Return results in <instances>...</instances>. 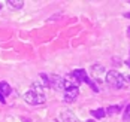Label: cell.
I'll use <instances>...</instances> for the list:
<instances>
[{
	"instance_id": "obj_1",
	"label": "cell",
	"mask_w": 130,
	"mask_h": 122,
	"mask_svg": "<svg viewBox=\"0 0 130 122\" xmlns=\"http://www.w3.org/2000/svg\"><path fill=\"white\" fill-rule=\"evenodd\" d=\"M24 100H26V103L28 104H33V106H36V104H42V103H45V94H43V89H42V85L40 83H31V88L24 92Z\"/></svg>"
},
{
	"instance_id": "obj_2",
	"label": "cell",
	"mask_w": 130,
	"mask_h": 122,
	"mask_svg": "<svg viewBox=\"0 0 130 122\" xmlns=\"http://www.w3.org/2000/svg\"><path fill=\"white\" fill-rule=\"evenodd\" d=\"M105 81H106V83H108L109 86H112V88H115V89H121V88L126 86V79L123 78L121 73H118L117 70H109V71H106Z\"/></svg>"
},
{
	"instance_id": "obj_3",
	"label": "cell",
	"mask_w": 130,
	"mask_h": 122,
	"mask_svg": "<svg viewBox=\"0 0 130 122\" xmlns=\"http://www.w3.org/2000/svg\"><path fill=\"white\" fill-rule=\"evenodd\" d=\"M50 78V86L57 89V91H63L64 89V78L58 76V75H48Z\"/></svg>"
},
{
	"instance_id": "obj_4",
	"label": "cell",
	"mask_w": 130,
	"mask_h": 122,
	"mask_svg": "<svg viewBox=\"0 0 130 122\" xmlns=\"http://www.w3.org/2000/svg\"><path fill=\"white\" fill-rule=\"evenodd\" d=\"M58 118H60V121L58 122H81L75 116V113L73 112H70V110H64V112H61L60 115H58Z\"/></svg>"
},
{
	"instance_id": "obj_5",
	"label": "cell",
	"mask_w": 130,
	"mask_h": 122,
	"mask_svg": "<svg viewBox=\"0 0 130 122\" xmlns=\"http://www.w3.org/2000/svg\"><path fill=\"white\" fill-rule=\"evenodd\" d=\"M78 95H79V89L78 88H70V89H66L64 91V97H63V100H64L66 103H73V101L76 100Z\"/></svg>"
},
{
	"instance_id": "obj_6",
	"label": "cell",
	"mask_w": 130,
	"mask_h": 122,
	"mask_svg": "<svg viewBox=\"0 0 130 122\" xmlns=\"http://www.w3.org/2000/svg\"><path fill=\"white\" fill-rule=\"evenodd\" d=\"M90 71H91V75L97 79V82H100V79H99V76L102 75V73H105L106 71V68H105L103 64H93L90 68Z\"/></svg>"
},
{
	"instance_id": "obj_7",
	"label": "cell",
	"mask_w": 130,
	"mask_h": 122,
	"mask_svg": "<svg viewBox=\"0 0 130 122\" xmlns=\"http://www.w3.org/2000/svg\"><path fill=\"white\" fill-rule=\"evenodd\" d=\"M70 75H72V76H73V78H75V79H76V81L79 82V83H81V82H84V79L87 78V71H85V70H82V68L73 70V71H72Z\"/></svg>"
},
{
	"instance_id": "obj_8",
	"label": "cell",
	"mask_w": 130,
	"mask_h": 122,
	"mask_svg": "<svg viewBox=\"0 0 130 122\" xmlns=\"http://www.w3.org/2000/svg\"><path fill=\"white\" fill-rule=\"evenodd\" d=\"M11 92H12V89H11L9 83H6V82H0V94L3 95V97H8Z\"/></svg>"
},
{
	"instance_id": "obj_9",
	"label": "cell",
	"mask_w": 130,
	"mask_h": 122,
	"mask_svg": "<svg viewBox=\"0 0 130 122\" xmlns=\"http://www.w3.org/2000/svg\"><path fill=\"white\" fill-rule=\"evenodd\" d=\"M8 6L11 9H21L24 6V2L23 0H8Z\"/></svg>"
},
{
	"instance_id": "obj_10",
	"label": "cell",
	"mask_w": 130,
	"mask_h": 122,
	"mask_svg": "<svg viewBox=\"0 0 130 122\" xmlns=\"http://www.w3.org/2000/svg\"><path fill=\"white\" fill-rule=\"evenodd\" d=\"M91 115H93L94 118L102 119V118L106 116V112H105V109H94V110H91Z\"/></svg>"
},
{
	"instance_id": "obj_11",
	"label": "cell",
	"mask_w": 130,
	"mask_h": 122,
	"mask_svg": "<svg viewBox=\"0 0 130 122\" xmlns=\"http://www.w3.org/2000/svg\"><path fill=\"white\" fill-rule=\"evenodd\" d=\"M120 110H121V107H120V106H109V107L106 109L105 112H106V115L112 116V115H115V113H120Z\"/></svg>"
},
{
	"instance_id": "obj_12",
	"label": "cell",
	"mask_w": 130,
	"mask_h": 122,
	"mask_svg": "<svg viewBox=\"0 0 130 122\" xmlns=\"http://www.w3.org/2000/svg\"><path fill=\"white\" fill-rule=\"evenodd\" d=\"M39 76H40V79H42V85L46 86V88H51L50 86V78H48V75L46 73H40Z\"/></svg>"
},
{
	"instance_id": "obj_13",
	"label": "cell",
	"mask_w": 130,
	"mask_h": 122,
	"mask_svg": "<svg viewBox=\"0 0 130 122\" xmlns=\"http://www.w3.org/2000/svg\"><path fill=\"white\" fill-rule=\"evenodd\" d=\"M123 122H130V104H127V107L123 112Z\"/></svg>"
},
{
	"instance_id": "obj_14",
	"label": "cell",
	"mask_w": 130,
	"mask_h": 122,
	"mask_svg": "<svg viewBox=\"0 0 130 122\" xmlns=\"http://www.w3.org/2000/svg\"><path fill=\"white\" fill-rule=\"evenodd\" d=\"M84 82H85L87 85H90V88H91V89H93V91H99V88L96 86V83H94V82L91 81V79H90V78H88V76H87V78L84 79Z\"/></svg>"
},
{
	"instance_id": "obj_15",
	"label": "cell",
	"mask_w": 130,
	"mask_h": 122,
	"mask_svg": "<svg viewBox=\"0 0 130 122\" xmlns=\"http://www.w3.org/2000/svg\"><path fill=\"white\" fill-rule=\"evenodd\" d=\"M5 101H6V100H5V97L0 94V103H5Z\"/></svg>"
},
{
	"instance_id": "obj_16",
	"label": "cell",
	"mask_w": 130,
	"mask_h": 122,
	"mask_svg": "<svg viewBox=\"0 0 130 122\" xmlns=\"http://www.w3.org/2000/svg\"><path fill=\"white\" fill-rule=\"evenodd\" d=\"M23 122H30V119H26V118H23Z\"/></svg>"
},
{
	"instance_id": "obj_17",
	"label": "cell",
	"mask_w": 130,
	"mask_h": 122,
	"mask_svg": "<svg viewBox=\"0 0 130 122\" xmlns=\"http://www.w3.org/2000/svg\"><path fill=\"white\" fill-rule=\"evenodd\" d=\"M2 8H3V3H2V2H0V9H2Z\"/></svg>"
},
{
	"instance_id": "obj_18",
	"label": "cell",
	"mask_w": 130,
	"mask_h": 122,
	"mask_svg": "<svg viewBox=\"0 0 130 122\" xmlns=\"http://www.w3.org/2000/svg\"><path fill=\"white\" fill-rule=\"evenodd\" d=\"M126 16H127V18H130V12H129V14H126Z\"/></svg>"
},
{
	"instance_id": "obj_19",
	"label": "cell",
	"mask_w": 130,
	"mask_h": 122,
	"mask_svg": "<svg viewBox=\"0 0 130 122\" xmlns=\"http://www.w3.org/2000/svg\"><path fill=\"white\" fill-rule=\"evenodd\" d=\"M87 122H96V121H93V119H88V121H87Z\"/></svg>"
},
{
	"instance_id": "obj_20",
	"label": "cell",
	"mask_w": 130,
	"mask_h": 122,
	"mask_svg": "<svg viewBox=\"0 0 130 122\" xmlns=\"http://www.w3.org/2000/svg\"><path fill=\"white\" fill-rule=\"evenodd\" d=\"M127 34H129V36H130V28H129V30H127Z\"/></svg>"
},
{
	"instance_id": "obj_21",
	"label": "cell",
	"mask_w": 130,
	"mask_h": 122,
	"mask_svg": "<svg viewBox=\"0 0 130 122\" xmlns=\"http://www.w3.org/2000/svg\"><path fill=\"white\" fill-rule=\"evenodd\" d=\"M129 81H130V76H129Z\"/></svg>"
},
{
	"instance_id": "obj_22",
	"label": "cell",
	"mask_w": 130,
	"mask_h": 122,
	"mask_svg": "<svg viewBox=\"0 0 130 122\" xmlns=\"http://www.w3.org/2000/svg\"><path fill=\"white\" fill-rule=\"evenodd\" d=\"M57 122H58V121H57Z\"/></svg>"
}]
</instances>
